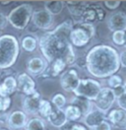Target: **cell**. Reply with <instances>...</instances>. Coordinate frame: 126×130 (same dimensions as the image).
Wrapping results in <instances>:
<instances>
[{"mask_svg": "<svg viewBox=\"0 0 126 130\" xmlns=\"http://www.w3.org/2000/svg\"><path fill=\"white\" fill-rule=\"evenodd\" d=\"M119 61H120V66L126 68V49L119 53Z\"/></svg>", "mask_w": 126, "mask_h": 130, "instance_id": "e575fe53", "label": "cell"}, {"mask_svg": "<svg viewBox=\"0 0 126 130\" xmlns=\"http://www.w3.org/2000/svg\"><path fill=\"white\" fill-rule=\"evenodd\" d=\"M17 90V79L13 76H8L0 83V97H10Z\"/></svg>", "mask_w": 126, "mask_h": 130, "instance_id": "ac0fdd59", "label": "cell"}, {"mask_svg": "<svg viewBox=\"0 0 126 130\" xmlns=\"http://www.w3.org/2000/svg\"><path fill=\"white\" fill-rule=\"evenodd\" d=\"M11 98L0 97V112H6L11 106Z\"/></svg>", "mask_w": 126, "mask_h": 130, "instance_id": "f546056e", "label": "cell"}, {"mask_svg": "<svg viewBox=\"0 0 126 130\" xmlns=\"http://www.w3.org/2000/svg\"><path fill=\"white\" fill-rule=\"evenodd\" d=\"M60 85L62 89L68 93H74V91L78 87L80 78L78 72L75 69H68L60 75Z\"/></svg>", "mask_w": 126, "mask_h": 130, "instance_id": "ba28073f", "label": "cell"}, {"mask_svg": "<svg viewBox=\"0 0 126 130\" xmlns=\"http://www.w3.org/2000/svg\"><path fill=\"white\" fill-rule=\"evenodd\" d=\"M107 28L112 32L126 31V13L119 11L111 14L107 20Z\"/></svg>", "mask_w": 126, "mask_h": 130, "instance_id": "4fadbf2b", "label": "cell"}, {"mask_svg": "<svg viewBox=\"0 0 126 130\" xmlns=\"http://www.w3.org/2000/svg\"><path fill=\"white\" fill-rule=\"evenodd\" d=\"M64 112H65V115H66L67 121H77V120H80L83 117V114L81 112V110L76 106L71 105V104L64 108Z\"/></svg>", "mask_w": 126, "mask_h": 130, "instance_id": "603a6c76", "label": "cell"}, {"mask_svg": "<svg viewBox=\"0 0 126 130\" xmlns=\"http://www.w3.org/2000/svg\"><path fill=\"white\" fill-rule=\"evenodd\" d=\"M66 67H67V64H66V62L64 60H62V59H56L53 62L50 63L48 71L45 70V72H47L51 77H56L58 75H61L65 71Z\"/></svg>", "mask_w": 126, "mask_h": 130, "instance_id": "44dd1931", "label": "cell"}, {"mask_svg": "<svg viewBox=\"0 0 126 130\" xmlns=\"http://www.w3.org/2000/svg\"><path fill=\"white\" fill-rule=\"evenodd\" d=\"M88 72L99 79H106L120 69L119 53L107 44H98L89 50L86 58Z\"/></svg>", "mask_w": 126, "mask_h": 130, "instance_id": "7a4b0ae2", "label": "cell"}, {"mask_svg": "<svg viewBox=\"0 0 126 130\" xmlns=\"http://www.w3.org/2000/svg\"><path fill=\"white\" fill-rule=\"evenodd\" d=\"M71 130H88V129H87L84 125H82V124L75 123V124H73V125H72Z\"/></svg>", "mask_w": 126, "mask_h": 130, "instance_id": "d590c367", "label": "cell"}, {"mask_svg": "<svg viewBox=\"0 0 126 130\" xmlns=\"http://www.w3.org/2000/svg\"><path fill=\"white\" fill-rule=\"evenodd\" d=\"M113 92H114V95H115V97L117 98L119 96H121L122 94H124L126 92V84L124 85H121V86H119L117 88H115V89H113Z\"/></svg>", "mask_w": 126, "mask_h": 130, "instance_id": "d6a6232c", "label": "cell"}, {"mask_svg": "<svg viewBox=\"0 0 126 130\" xmlns=\"http://www.w3.org/2000/svg\"><path fill=\"white\" fill-rule=\"evenodd\" d=\"M41 95L39 92H35L30 96H26L23 101V109L26 114L36 115L39 114V104L41 102Z\"/></svg>", "mask_w": 126, "mask_h": 130, "instance_id": "9c48e42d", "label": "cell"}, {"mask_svg": "<svg viewBox=\"0 0 126 130\" xmlns=\"http://www.w3.org/2000/svg\"><path fill=\"white\" fill-rule=\"evenodd\" d=\"M0 130H7V129H0Z\"/></svg>", "mask_w": 126, "mask_h": 130, "instance_id": "f35d334b", "label": "cell"}, {"mask_svg": "<svg viewBox=\"0 0 126 130\" xmlns=\"http://www.w3.org/2000/svg\"><path fill=\"white\" fill-rule=\"evenodd\" d=\"M44 10H46L49 14L58 15L63 11L65 7V2L63 1H45L44 2Z\"/></svg>", "mask_w": 126, "mask_h": 130, "instance_id": "7402d4cb", "label": "cell"}, {"mask_svg": "<svg viewBox=\"0 0 126 130\" xmlns=\"http://www.w3.org/2000/svg\"><path fill=\"white\" fill-rule=\"evenodd\" d=\"M72 125H73V124H71L70 121H67L64 125H63L62 127H61V128H59V130H71Z\"/></svg>", "mask_w": 126, "mask_h": 130, "instance_id": "8d00e7d4", "label": "cell"}, {"mask_svg": "<svg viewBox=\"0 0 126 130\" xmlns=\"http://www.w3.org/2000/svg\"><path fill=\"white\" fill-rule=\"evenodd\" d=\"M123 85V81H122V78L117 75V74H114L112 76H110L109 78H107V86L110 89H115L119 86Z\"/></svg>", "mask_w": 126, "mask_h": 130, "instance_id": "f1b7e54d", "label": "cell"}, {"mask_svg": "<svg viewBox=\"0 0 126 130\" xmlns=\"http://www.w3.org/2000/svg\"><path fill=\"white\" fill-rule=\"evenodd\" d=\"M32 20L35 26L38 27L39 29L47 30L51 27V25L53 23V16L49 14L46 10L41 9V10L34 11Z\"/></svg>", "mask_w": 126, "mask_h": 130, "instance_id": "30bf717a", "label": "cell"}, {"mask_svg": "<svg viewBox=\"0 0 126 130\" xmlns=\"http://www.w3.org/2000/svg\"><path fill=\"white\" fill-rule=\"evenodd\" d=\"M47 121L54 127L61 128L67 122V118H66V115L64 112V109H57V108L53 107V110H52L51 114L49 115V117L47 118Z\"/></svg>", "mask_w": 126, "mask_h": 130, "instance_id": "d6986e66", "label": "cell"}, {"mask_svg": "<svg viewBox=\"0 0 126 130\" xmlns=\"http://www.w3.org/2000/svg\"><path fill=\"white\" fill-rule=\"evenodd\" d=\"M104 120H106V114L98 110L97 108L93 109L83 117L84 124L90 130H96V128Z\"/></svg>", "mask_w": 126, "mask_h": 130, "instance_id": "5bb4252c", "label": "cell"}, {"mask_svg": "<svg viewBox=\"0 0 126 130\" xmlns=\"http://www.w3.org/2000/svg\"><path fill=\"white\" fill-rule=\"evenodd\" d=\"M111 40L117 46H124L126 42V31H116L112 32Z\"/></svg>", "mask_w": 126, "mask_h": 130, "instance_id": "4316f807", "label": "cell"}, {"mask_svg": "<svg viewBox=\"0 0 126 130\" xmlns=\"http://www.w3.org/2000/svg\"><path fill=\"white\" fill-rule=\"evenodd\" d=\"M34 13L33 6L29 3H24L16 6L7 15V21L18 30L25 29L32 20Z\"/></svg>", "mask_w": 126, "mask_h": 130, "instance_id": "277c9868", "label": "cell"}, {"mask_svg": "<svg viewBox=\"0 0 126 130\" xmlns=\"http://www.w3.org/2000/svg\"><path fill=\"white\" fill-rule=\"evenodd\" d=\"M10 3H11V1H0V4H2V5H8Z\"/></svg>", "mask_w": 126, "mask_h": 130, "instance_id": "74e56055", "label": "cell"}, {"mask_svg": "<svg viewBox=\"0 0 126 130\" xmlns=\"http://www.w3.org/2000/svg\"><path fill=\"white\" fill-rule=\"evenodd\" d=\"M104 18V11L100 6H87L82 14L83 23L93 24L94 21H102Z\"/></svg>", "mask_w": 126, "mask_h": 130, "instance_id": "2e32d148", "label": "cell"}, {"mask_svg": "<svg viewBox=\"0 0 126 130\" xmlns=\"http://www.w3.org/2000/svg\"><path fill=\"white\" fill-rule=\"evenodd\" d=\"M116 103L120 109H123L126 111V92L121 96L116 98Z\"/></svg>", "mask_w": 126, "mask_h": 130, "instance_id": "1f68e13d", "label": "cell"}, {"mask_svg": "<svg viewBox=\"0 0 126 130\" xmlns=\"http://www.w3.org/2000/svg\"><path fill=\"white\" fill-rule=\"evenodd\" d=\"M114 102H116V97L114 95L113 90L108 87H104L102 88L100 94L94 101V104L98 110L106 114L109 111L111 106H113Z\"/></svg>", "mask_w": 126, "mask_h": 130, "instance_id": "8992f818", "label": "cell"}, {"mask_svg": "<svg viewBox=\"0 0 126 130\" xmlns=\"http://www.w3.org/2000/svg\"><path fill=\"white\" fill-rule=\"evenodd\" d=\"M45 129V124L42 118L40 117H34L30 120H28L25 130H43Z\"/></svg>", "mask_w": 126, "mask_h": 130, "instance_id": "484cf974", "label": "cell"}, {"mask_svg": "<svg viewBox=\"0 0 126 130\" xmlns=\"http://www.w3.org/2000/svg\"><path fill=\"white\" fill-rule=\"evenodd\" d=\"M39 45V40L33 36H26L22 40V47L28 52H33Z\"/></svg>", "mask_w": 126, "mask_h": 130, "instance_id": "cb8c5ba5", "label": "cell"}, {"mask_svg": "<svg viewBox=\"0 0 126 130\" xmlns=\"http://www.w3.org/2000/svg\"><path fill=\"white\" fill-rule=\"evenodd\" d=\"M106 120L118 129H126V111L120 108L111 109L106 114Z\"/></svg>", "mask_w": 126, "mask_h": 130, "instance_id": "7c38bea8", "label": "cell"}, {"mask_svg": "<svg viewBox=\"0 0 126 130\" xmlns=\"http://www.w3.org/2000/svg\"><path fill=\"white\" fill-rule=\"evenodd\" d=\"M92 37L86 30L81 26V24L74 25L70 32L71 44L76 47H84L90 42Z\"/></svg>", "mask_w": 126, "mask_h": 130, "instance_id": "52a82bcc", "label": "cell"}, {"mask_svg": "<svg viewBox=\"0 0 126 130\" xmlns=\"http://www.w3.org/2000/svg\"><path fill=\"white\" fill-rule=\"evenodd\" d=\"M47 69V62L41 57H33L27 63V70L32 75L43 74Z\"/></svg>", "mask_w": 126, "mask_h": 130, "instance_id": "e0dca14e", "label": "cell"}, {"mask_svg": "<svg viewBox=\"0 0 126 130\" xmlns=\"http://www.w3.org/2000/svg\"><path fill=\"white\" fill-rule=\"evenodd\" d=\"M53 110V106L51 105L50 102H48L46 100H41L39 107V114L40 115V118H48L49 115L51 114Z\"/></svg>", "mask_w": 126, "mask_h": 130, "instance_id": "d4e9b609", "label": "cell"}, {"mask_svg": "<svg viewBox=\"0 0 126 130\" xmlns=\"http://www.w3.org/2000/svg\"><path fill=\"white\" fill-rule=\"evenodd\" d=\"M71 105H74L78 107L83 114V117L88 114L90 111L93 110V103L85 98L81 97H74V99L71 101Z\"/></svg>", "mask_w": 126, "mask_h": 130, "instance_id": "ffe728a7", "label": "cell"}, {"mask_svg": "<svg viewBox=\"0 0 126 130\" xmlns=\"http://www.w3.org/2000/svg\"><path fill=\"white\" fill-rule=\"evenodd\" d=\"M17 90L26 96L36 92V83L28 73H21L17 77Z\"/></svg>", "mask_w": 126, "mask_h": 130, "instance_id": "8fae6325", "label": "cell"}, {"mask_svg": "<svg viewBox=\"0 0 126 130\" xmlns=\"http://www.w3.org/2000/svg\"><path fill=\"white\" fill-rule=\"evenodd\" d=\"M111 128H112V126L110 125L109 122L107 120H104L96 128V130H111Z\"/></svg>", "mask_w": 126, "mask_h": 130, "instance_id": "836d02e7", "label": "cell"}, {"mask_svg": "<svg viewBox=\"0 0 126 130\" xmlns=\"http://www.w3.org/2000/svg\"><path fill=\"white\" fill-rule=\"evenodd\" d=\"M121 2L117 1V0H109V1H104L103 2V5L109 10H114V9L118 8L120 6Z\"/></svg>", "mask_w": 126, "mask_h": 130, "instance_id": "4dcf8cb0", "label": "cell"}, {"mask_svg": "<svg viewBox=\"0 0 126 130\" xmlns=\"http://www.w3.org/2000/svg\"><path fill=\"white\" fill-rule=\"evenodd\" d=\"M102 88V85L99 81L91 78H83L80 79L78 87L76 88L73 94L76 97L85 98L87 100L93 102L97 99Z\"/></svg>", "mask_w": 126, "mask_h": 130, "instance_id": "5b68a950", "label": "cell"}, {"mask_svg": "<svg viewBox=\"0 0 126 130\" xmlns=\"http://www.w3.org/2000/svg\"><path fill=\"white\" fill-rule=\"evenodd\" d=\"M124 46H125V47H126V42H125V45H124Z\"/></svg>", "mask_w": 126, "mask_h": 130, "instance_id": "ab89813d", "label": "cell"}, {"mask_svg": "<svg viewBox=\"0 0 126 130\" xmlns=\"http://www.w3.org/2000/svg\"><path fill=\"white\" fill-rule=\"evenodd\" d=\"M28 122V116L22 110H15L8 116L7 124L11 130H19L25 128Z\"/></svg>", "mask_w": 126, "mask_h": 130, "instance_id": "9a60e30c", "label": "cell"}, {"mask_svg": "<svg viewBox=\"0 0 126 130\" xmlns=\"http://www.w3.org/2000/svg\"><path fill=\"white\" fill-rule=\"evenodd\" d=\"M20 52L16 37L3 35L0 37V69H7L15 64Z\"/></svg>", "mask_w": 126, "mask_h": 130, "instance_id": "3957f363", "label": "cell"}, {"mask_svg": "<svg viewBox=\"0 0 126 130\" xmlns=\"http://www.w3.org/2000/svg\"><path fill=\"white\" fill-rule=\"evenodd\" d=\"M43 130H47V129H43Z\"/></svg>", "mask_w": 126, "mask_h": 130, "instance_id": "60d3db41", "label": "cell"}, {"mask_svg": "<svg viewBox=\"0 0 126 130\" xmlns=\"http://www.w3.org/2000/svg\"><path fill=\"white\" fill-rule=\"evenodd\" d=\"M73 27L72 21L67 20L40 37L39 49L49 64L56 59L64 60L67 66L76 62V55L70 41V32Z\"/></svg>", "mask_w": 126, "mask_h": 130, "instance_id": "6da1fadb", "label": "cell"}, {"mask_svg": "<svg viewBox=\"0 0 126 130\" xmlns=\"http://www.w3.org/2000/svg\"><path fill=\"white\" fill-rule=\"evenodd\" d=\"M51 105L54 108L63 109L66 106V98L62 94H55L51 99Z\"/></svg>", "mask_w": 126, "mask_h": 130, "instance_id": "83f0119b", "label": "cell"}]
</instances>
